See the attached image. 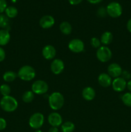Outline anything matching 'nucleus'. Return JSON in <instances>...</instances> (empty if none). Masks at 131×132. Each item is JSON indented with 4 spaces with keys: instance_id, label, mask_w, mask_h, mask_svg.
Segmentation results:
<instances>
[{
    "instance_id": "obj_1",
    "label": "nucleus",
    "mask_w": 131,
    "mask_h": 132,
    "mask_svg": "<svg viewBox=\"0 0 131 132\" xmlns=\"http://www.w3.org/2000/svg\"><path fill=\"white\" fill-rule=\"evenodd\" d=\"M49 106L53 110L61 109L64 104V97L62 94L58 92H53L48 97Z\"/></svg>"
},
{
    "instance_id": "obj_2",
    "label": "nucleus",
    "mask_w": 131,
    "mask_h": 132,
    "mask_svg": "<svg viewBox=\"0 0 131 132\" xmlns=\"http://www.w3.org/2000/svg\"><path fill=\"white\" fill-rule=\"evenodd\" d=\"M0 106L1 109L6 112H13L17 108L18 103L12 96L3 97L0 101Z\"/></svg>"
},
{
    "instance_id": "obj_3",
    "label": "nucleus",
    "mask_w": 131,
    "mask_h": 132,
    "mask_svg": "<svg viewBox=\"0 0 131 132\" xmlns=\"http://www.w3.org/2000/svg\"><path fill=\"white\" fill-rule=\"evenodd\" d=\"M35 70L30 65L23 66L19 70L17 77L24 81H30L35 77Z\"/></svg>"
},
{
    "instance_id": "obj_4",
    "label": "nucleus",
    "mask_w": 131,
    "mask_h": 132,
    "mask_svg": "<svg viewBox=\"0 0 131 132\" xmlns=\"http://www.w3.org/2000/svg\"><path fill=\"white\" fill-rule=\"evenodd\" d=\"M44 122V117L43 114L37 112L31 116L29 119V125L32 128L39 130L41 128Z\"/></svg>"
},
{
    "instance_id": "obj_5",
    "label": "nucleus",
    "mask_w": 131,
    "mask_h": 132,
    "mask_svg": "<svg viewBox=\"0 0 131 132\" xmlns=\"http://www.w3.org/2000/svg\"><path fill=\"white\" fill-rule=\"evenodd\" d=\"M111 50L106 46H101L96 51V57L101 63H106L112 58Z\"/></svg>"
},
{
    "instance_id": "obj_6",
    "label": "nucleus",
    "mask_w": 131,
    "mask_h": 132,
    "mask_svg": "<svg viewBox=\"0 0 131 132\" xmlns=\"http://www.w3.org/2000/svg\"><path fill=\"white\" fill-rule=\"evenodd\" d=\"M107 13L109 16L113 18H117L122 14V7L119 3L117 2H111L106 8Z\"/></svg>"
},
{
    "instance_id": "obj_7",
    "label": "nucleus",
    "mask_w": 131,
    "mask_h": 132,
    "mask_svg": "<svg viewBox=\"0 0 131 132\" xmlns=\"http://www.w3.org/2000/svg\"><path fill=\"white\" fill-rule=\"evenodd\" d=\"M48 90V85L42 80L35 81L32 85V91L35 94L42 95L46 94Z\"/></svg>"
},
{
    "instance_id": "obj_8",
    "label": "nucleus",
    "mask_w": 131,
    "mask_h": 132,
    "mask_svg": "<svg viewBox=\"0 0 131 132\" xmlns=\"http://www.w3.org/2000/svg\"><path fill=\"white\" fill-rule=\"evenodd\" d=\"M69 50L74 53H80L84 50V43L79 39H73L68 44Z\"/></svg>"
},
{
    "instance_id": "obj_9",
    "label": "nucleus",
    "mask_w": 131,
    "mask_h": 132,
    "mask_svg": "<svg viewBox=\"0 0 131 132\" xmlns=\"http://www.w3.org/2000/svg\"><path fill=\"white\" fill-rule=\"evenodd\" d=\"M112 87L115 92H121L124 91L127 88V81L123 77H119L115 78L112 82Z\"/></svg>"
},
{
    "instance_id": "obj_10",
    "label": "nucleus",
    "mask_w": 131,
    "mask_h": 132,
    "mask_svg": "<svg viewBox=\"0 0 131 132\" xmlns=\"http://www.w3.org/2000/svg\"><path fill=\"white\" fill-rule=\"evenodd\" d=\"M108 74L113 78H117L121 76V73L123 72L121 67L120 65L116 63H111L109 65L107 68Z\"/></svg>"
},
{
    "instance_id": "obj_11",
    "label": "nucleus",
    "mask_w": 131,
    "mask_h": 132,
    "mask_svg": "<svg viewBox=\"0 0 131 132\" xmlns=\"http://www.w3.org/2000/svg\"><path fill=\"white\" fill-rule=\"evenodd\" d=\"M51 71L55 75L61 73L64 70V63L61 59H55L51 62L50 65Z\"/></svg>"
},
{
    "instance_id": "obj_12",
    "label": "nucleus",
    "mask_w": 131,
    "mask_h": 132,
    "mask_svg": "<svg viewBox=\"0 0 131 132\" xmlns=\"http://www.w3.org/2000/svg\"><path fill=\"white\" fill-rule=\"evenodd\" d=\"M48 121L51 126L58 128L62 124V118L57 112H52L48 116Z\"/></svg>"
},
{
    "instance_id": "obj_13",
    "label": "nucleus",
    "mask_w": 131,
    "mask_h": 132,
    "mask_svg": "<svg viewBox=\"0 0 131 132\" xmlns=\"http://www.w3.org/2000/svg\"><path fill=\"white\" fill-rule=\"evenodd\" d=\"M42 56L47 60L53 59L56 55V49L53 45H48L43 48L42 51Z\"/></svg>"
},
{
    "instance_id": "obj_14",
    "label": "nucleus",
    "mask_w": 131,
    "mask_h": 132,
    "mask_svg": "<svg viewBox=\"0 0 131 132\" xmlns=\"http://www.w3.org/2000/svg\"><path fill=\"white\" fill-rule=\"evenodd\" d=\"M55 24V19L53 17L50 15L42 16L39 21V24L42 28L48 29L51 28Z\"/></svg>"
},
{
    "instance_id": "obj_15",
    "label": "nucleus",
    "mask_w": 131,
    "mask_h": 132,
    "mask_svg": "<svg viewBox=\"0 0 131 132\" xmlns=\"http://www.w3.org/2000/svg\"><path fill=\"white\" fill-rule=\"evenodd\" d=\"M98 81L100 86L104 88L109 87L112 85V77L108 73H101L98 77Z\"/></svg>"
},
{
    "instance_id": "obj_16",
    "label": "nucleus",
    "mask_w": 131,
    "mask_h": 132,
    "mask_svg": "<svg viewBox=\"0 0 131 132\" xmlns=\"http://www.w3.org/2000/svg\"><path fill=\"white\" fill-rule=\"evenodd\" d=\"M82 95L85 100L89 101H92L95 99V96H96V92H95V89L92 88V87L87 86L83 89Z\"/></svg>"
},
{
    "instance_id": "obj_17",
    "label": "nucleus",
    "mask_w": 131,
    "mask_h": 132,
    "mask_svg": "<svg viewBox=\"0 0 131 132\" xmlns=\"http://www.w3.org/2000/svg\"><path fill=\"white\" fill-rule=\"evenodd\" d=\"M10 40V35L6 29L0 30V46H5Z\"/></svg>"
},
{
    "instance_id": "obj_18",
    "label": "nucleus",
    "mask_w": 131,
    "mask_h": 132,
    "mask_svg": "<svg viewBox=\"0 0 131 132\" xmlns=\"http://www.w3.org/2000/svg\"><path fill=\"white\" fill-rule=\"evenodd\" d=\"M113 34L110 32L107 31V32L103 33V34L101 35L100 41H101V43L104 45H108L111 43L112 41H113Z\"/></svg>"
},
{
    "instance_id": "obj_19",
    "label": "nucleus",
    "mask_w": 131,
    "mask_h": 132,
    "mask_svg": "<svg viewBox=\"0 0 131 132\" xmlns=\"http://www.w3.org/2000/svg\"><path fill=\"white\" fill-rule=\"evenodd\" d=\"M60 30L63 34L69 35L72 32V27L69 22L63 21L59 26Z\"/></svg>"
},
{
    "instance_id": "obj_20",
    "label": "nucleus",
    "mask_w": 131,
    "mask_h": 132,
    "mask_svg": "<svg viewBox=\"0 0 131 132\" xmlns=\"http://www.w3.org/2000/svg\"><path fill=\"white\" fill-rule=\"evenodd\" d=\"M17 77V75L13 71H7L5 72L3 76V79L5 82H10L14 81Z\"/></svg>"
},
{
    "instance_id": "obj_21",
    "label": "nucleus",
    "mask_w": 131,
    "mask_h": 132,
    "mask_svg": "<svg viewBox=\"0 0 131 132\" xmlns=\"http://www.w3.org/2000/svg\"><path fill=\"white\" fill-rule=\"evenodd\" d=\"M75 126L71 121H66L61 125V131L62 132H73Z\"/></svg>"
},
{
    "instance_id": "obj_22",
    "label": "nucleus",
    "mask_w": 131,
    "mask_h": 132,
    "mask_svg": "<svg viewBox=\"0 0 131 132\" xmlns=\"http://www.w3.org/2000/svg\"><path fill=\"white\" fill-rule=\"evenodd\" d=\"M34 93L32 91H30V90L25 92L23 94V96H22L23 101L25 103H32L33 101V99H34Z\"/></svg>"
},
{
    "instance_id": "obj_23",
    "label": "nucleus",
    "mask_w": 131,
    "mask_h": 132,
    "mask_svg": "<svg viewBox=\"0 0 131 132\" xmlns=\"http://www.w3.org/2000/svg\"><path fill=\"white\" fill-rule=\"evenodd\" d=\"M5 14L8 18H14L17 15L18 10L15 7L13 6H10L6 7L5 10Z\"/></svg>"
},
{
    "instance_id": "obj_24",
    "label": "nucleus",
    "mask_w": 131,
    "mask_h": 132,
    "mask_svg": "<svg viewBox=\"0 0 131 132\" xmlns=\"http://www.w3.org/2000/svg\"><path fill=\"white\" fill-rule=\"evenodd\" d=\"M9 23H10L9 18L5 14H0V28H6L8 27Z\"/></svg>"
},
{
    "instance_id": "obj_25",
    "label": "nucleus",
    "mask_w": 131,
    "mask_h": 132,
    "mask_svg": "<svg viewBox=\"0 0 131 132\" xmlns=\"http://www.w3.org/2000/svg\"><path fill=\"white\" fill-rule=\"evenodd\" d=\"M10 92H11V88L9 85H8L7 84H3L1 85L0 93L3 95V97L10 95Z\"/></svg>"
},
{
    "instance_id": "obj_26",
    "label": "nucleus",
    "mask_w": 131,
    "mask_h": 132,
    "mask_svg": "<svg viewBox=\"0 0 131 132\" xmlns=\"http://www.w3.org/2000/svg\"><path fill=\"white\" fill-rule=\"evenodd\" d=\"M121 100L123 104L128 107H131V92H127L121 97Z\"/></svg>"
},
{
    "instance_id": "obj_27",
    "label": "nucleus",
    "mask_w": 131,
    "mask_h": 132,
    "mask_svg": "<svg viewBox=\"0 0 131 132\" xmlns=\"http://www.w3.org/2000/svg\"><path fill=\"white\" fill-rule=\"evenodd\" d=\"M101 41L99 39L96 37H92L91 39V46L95 48H99L101 46Z\"/></svg>"
},
{
    "instance_id": "obj_28",
    "label": "nucleus",
    "mask_w": 131,
    "mask_h": 132,
    "mask_svg": "<svg viewBox=\"0 0 131 132\" xmlns=\"http://www.w3.org/2000/svg\"><path fill=\"white\" fill-rule=\"evenodd\" d=\"M7 7V3L6 0H0V14L5 11Z\"/></svg>"
},
{
    "instance_id": "obj_29",
    "label": "nucleus",
    "mask_w": 131,
    "mask_h": 132,
    "mask_svg": "<svg viewBox=\"0 0 131 132\" xmlns=\"http://www.w3.org/2000/svg\"><path fill=\"white\" fill-rule=\"evenodd\" d=\"M107 14V10L106 9H105L104 7H100V9L98 10V15L100 17H101V18H104L105 15Z\"/></svg>"
},
{
    "instance_id": "obj_30",
    "label": "nucleus",
    "mask_w": 131,
    "mask_h": 132,
    "mask_svg": "<svg viewBox=\"0 0 131 132\" xmlns=\"http://www.w3.org/2000/svg\"><path fill=\"white\" fill-rule=\"evenodd\" d=\"M6 121L5 119L0 117V131L4 130L6 127Z\"/></svg>"
},
{
    "instance_id": "obj_31",
    "label": "nucleus",
    "mask_w": 131,
    "mask_h": 132,
    "mask_svg": "<svg viewBox=\"0 0 131 132\" xmlns=\"http://www.w3.org/2000/svg\"><path fill=\"white\" fill-rule=\"evenodd\" d=\"M121 77H123L125 80L130 79L131 78V74L128 71H123L121 73Z\"/></svg>"
},
{
    "instance_id": "obj_32",
    "label": "nucleus",
    "mask_w": 131,
    "mask_h": 132,
    "mask_svg": "<svg viewBox=\"0 0 131 132\" xmlns=\"http://www.w3.org/2000/svg\"><path fill=\"white\" fill-rule=\"evenodd\" d=\"M5 57H6V54L2 47L0 46V62H2L5 60Z\"/></svg>"
},
{
    "instance_id": "obj_33",
    "label": "nucleus",
    "mask_w": 131,
    "mask_h": 132,
    "mask_svg": "<svg viewBox=\"0 0 131 132\" xmlns=\"http://www.w3.org/2000/svg\"><path fill=\"white\" fill-rule=\"evenodd\" d=\"M83 0H68L69 3L72 5H77L80 3Z\"/></svg>"
},
{
    "instance_id": "obj_34",
    "label": "nucleus",
    "mask_w": 131,
    "mask_h": 132,
    "mask_svg": "<svg viewBox=\"0 0 131 132\" xmlns=\"http://www.w3.org/2000/svg\"><path fill=\"white\" fill-rule=\"evenodd\" d=\"M127 28L128 30V32H130L131 33V18L130 19H128V21H127Z\"/></svg>"
},
{
    "instance_id": "obj_35",
    "label": "nucleus",
    "mask_w": 131,
    "mask_h": 132,
    "mask_svg": "<svg viewBox=\"0 0 131 132\" xmlns=\"http://www.w3.org/2000/svg\"><path fill=\"white\" fill-rule=\"evenodd\" d=\"M48 132H59V129L57 127H54V126H51L50 129H49Z\"/></svg>"
},
{
    "instance_id": "obj_36",
    "label": "nucleus",
    "mask_w": 131,
    "mask_h": 132,
    "mask_svg": "<svg viewBox=\"0 0 131 132\" xmlns=\"http://www.w3.org/2000/svg\"><path fill=\"white\" fill-rule=\"evenodd\" d=\"M87 1L91 4H97L102 1L103 0H87Z\"/></svg>"
},
{
    "instance_id": "obj_37",
    "label": "nucleus",
    "mask_w": 131,
    "mask_h": 132,
    "mask_svg": "<svg viewBox=\"0 0 131 132\" xmlns=\"http://www.w3.org/2000/svg\"><path fill=\"white\" fill-rule=\"evenodd\" d=\"M127 89L129 90L130 92H131V80H129V81L127 82Z\"/></svg>"
},
{
    "instance_id": "obj_38",
    "label": "nucleus",
    "mask_w": 131,
    "mask_h": 132,
    "mask_svg": "<svg viewBox=\"0 0 131 132\" xmlns=\"http://www.w3.org/2000/svg\"><path fill=\"white\" fill-rule=\"evenodd\" d=\"M35 132H42V131H41V130H39H39H36L35 131Z\"/></svg>"
}]
</instances>
